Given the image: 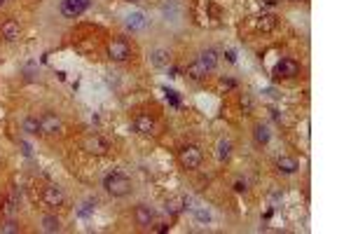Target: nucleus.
I'll use <instances>...</instances> for the list:
<instances>
[{
	"label": "nucleus",
	"mask_w": 351,
	"mask_h": 234,
	"mask_svg": "<svg viewBox=\"0 0 351 234\" xmlns=\"http://www.w3.org/2000/svg\"><path fill=\"white\" fill-rule=\"evenodd\" d=\"M103 187L113 197H124V194L131 192V181H129L127 176H122V173H110L103 181Z\"/></svg>",
	"instance_id": "nucleus-1"
},
{
	"label": "nucleus",
	"mask_w": 351,
	"mask_h": 234,
	"mask_svg": "<svg viewBox=\"0 0 351 234\" xmlns=\"http://www.w3.org/2000/svg\"><path fill=\"white\" fill-rule=\"evenodd\" d=\"M178 160H181V164L185 166V169L194 171V169H199L204 155H202V150L197 148V145H185V148L178 152Z\"/></svg>",
	"instance_id": "nucleus-2"
},
{
	"label": "nucleus",
	"mask_w": 351,
	"mask_h": 234,
	"mask_svg": "<svg viewBox=\"0 0 351 234\" xmlns=\"http://www.w3.org/2000/svg\"><path fill=\"white\" fill-rule=\"evenodd\" d=\"M89 5H92V0H61V14L68 17V19H75V17H80L82 12L89 10Z\"/></svg>",
	"instance_id": "nucleus-3"
},
{
	"label": "nucleus",
	"mask_w": 351,
	"mask_h": 234,
	"mask_svg": "<svg viewBox=\"0 0 351 234\" xmlns=\"http://www.w3.org/2000/svg\"><path fill=\"white\" fill-rule=\"evenodd\" d=\"M108 56L113 61H127L129 56H131V47H129L127 40L117 38V40H113V43L108 45Z\"/></svg>",
	"instance_id": "nucleus-4"
},
{
	"label": "nucleus",
	"mask_w": 351,
	"mask_h": 234,
	"mask_svg": "<svg viewBox=\"0 0 351 234\" xmlns=\"http://www.w3.org/2000/svg\"><path fill=\"white\" fill-rule=\"evenodd\" d=\"M85 150L89 155H106L108 150H110V143L103 136L94 134V136H87L85 139Z\"/></svg>",
	"instance_id": "nucleus-5"
},
{
	"label": "nucleus",
	"mask_w": 351,
	"mask_h": 234,
	"mask_svg": "<svg viewBox=\"0 0 351 234\" xmlns=\"http://www.w3.org/2000/svg\"><path fill=\"white\" fill-rule=\"evenodd\" d=\"M61 129H64V124H61V119L56 115L40 117V134H43V136H54V134H59Z\"/></svg>",
	"instance_id": "nucleus-6"
},
{
	"label": "nucleus",
	"mask_w": 351,
	"mask_h": 234,
	"mask_svg": "<svg viewBox=\"0 0 351 234\" xmlns=\"http://www.w3.org/2000/svg\"><path fill=\"white\" fill-rule=\"evenodd\" d=\"M64 190L59 187V185H47L43 192V202L47 204V206H52V209H56V206H61L64 204Z\"/></svg>",
	"instance_id": "nucleus-7"
},
{
	"label": "nucleus",
	"mask_w": 351,
	"mask_h": 234,
	"mask_svg": "<svg viewBox=\"0 0 351 234\" xmlns=\"http://www.w3.org/2000/svg\"><path fill=\"white\" fill-rule=\"evenodd\" d=\"M218 61H220V56H218V52L215 49H202L199 52V56H197V64L202 66L206 73H211V70H215V66H218Z\"/></svg>",
	"instance_id": "nucleus-8"
},
{
	"label": "nucleus",
	"mask_w": 351,
	"mask_h": 234,
	"mask_svg": "<svg viewBox=\"0 0 351 234\" xmlns=\"http://www.w3.org/2000/svg\"><path fill=\"white\" fill-rule=\"evenodd\" d=\"M274 73H277L279 77H295V75L300 73V64L293 61V59H281L277 64V68H274Z\"/></svg>",
	"instance_id": "nucleus-9"
},
{
	"label": "nucleus",
	"mask_w": 351,
	"mask_h": 234,
	"mask_svg": "<svg viewBox=\"0 0 351 234\" xmlns=\"http://www.w3.org/2000/svg\"><path fill=\"white\" fill-rule=\"evenodd\" d=\"M134 218H136V225H140V227H150L152 220H155V211L150 209L148 204H139L136 211H134Z\"/></svg>",
	"instance_id": "nucleus-10"
},
{
	"label": "nucleus",
	"mask_w": 351,
	"mask_h": 234,
	"mask_svg": "<svg viewBox=\"0 0 351 234\" xmlns=\"http://www.w3.org/2000/svg\"><path fill=\"white\" fill-rule=\"evenodd\" d=\"M134 127H136V131L143 134V136H152L155 129H157V124H155V119H152L150 115H139L136 117V122H134Z\"/></svg>",
	"instance_id": "nucleus-11"
},
{
	"label": "nucleus",
	"mask_w": 351,
	"mask_h": 234,
	"mask_svg": "<svg viewBox=\"0 0 351 234\" xmlns=\"http://www.w3.org/2000/svg\"><path fill=\"white\" fill-rule=\"evenodd\" d=\"M2 38L7 40V43H14V40H19V35H22V26L19 22H14V19H7V22L2 23Z\"/></svg>",
	"instance_id": "nucleus-12"
},
{
	"label": "nucleus",
	"mask_w": 351,
	"mask_h": 234,
	"mask_svg": "<svg viewBox=\"0 0 351 234\" xmlns=\"http://www.w3.org/2000/svg\"><path fill=\"white\" fill-rule=\"evenodd\" d=\"M124 26H127L129 31H143V28L148 26V19H145L143 12H131L127 19H124Z\"/></svg>",
	"instance_id": "nucleus-13"
},
{
	"label": "nucleus",
	"mask_w": 351,
	"mask_h": 234,
	"mask_svg": "<svg viewBox=\"0 0 351 234\" xmlns=\"http://www.w3.org/2000/svg\"><path fill=\"white\" fill-rule=\"evenodd\" d=\"M150 61H152V66H155V68H169V66H171L169 49H152V54H150Z\"/></svg>",
	"instance_id": "nucleus-14"
},
{
	"label": "nucleus",
	"mask_w": 351,
	"mask_h": 234,
	"mask_svg": "<svg viewBox=\"0 0 351 234\" xmlns=\"http://www.w3.org/2000/svg\"><path fill=\"white\" fill-rule=\"evenodd\" d=\"M277 23H279V19L274 17V14H262V17L256 22V28L257 31H262V33H269V31L277 28Z\"/></svg>",
	"instance_id": "nucleus-15"
},
{
	"label": "nucleus",
	"mask_w": 351,
	"mask_h": 234,
	"mask_svg": "<svg viewBox=\"0 0 351 234\" xmlns=\"http://www.w3.org/2000/svg\"><path fill=\"white\" fill-rule=\"evenodd\" d=\"M277 166H279V171H283V173H295V171L300 169L298 160H293V157H288V155H283V157H279Z\"/></svg>",
	"instance_id": "nucleus-16"
},
{
	"label": "nucleus",
	"mask_w": 351,
	"mask_h": 234,
	"mask_svg": "<svg viewBox=\"0 0 351 234\" xmlns=\"http://www.w3.org/2000/svg\"><path fill=\"white\" fill-rule=\"evenodd\" d=\"M43 232H47V234L61 232V220H59L56 215H45L43 218Z\"/></svg>",
	"instance_id": "nucleus-17"
},
{
	"label": "nucleus",
	"mask_w": 351,
	"mask_h": 234,
	"mask_svg": "<svg viewBox=\"0 0 351 234\" xmlns=\"http://www.w3.org/2000/svg\"><path fill=\"white\" fill-rule=\"evenodd\" d=\"M185 204H187V199H183V197H173V199H169V204H166V211H169L171 215H176V213H181L183 209H185Z\"/></svg>",
	"instance_id": "nucleus-18"
},
{
	"label": "nucleus",
	"mask_w": 351,
	"mask_h": 234,
	"mask_svg": "<svg viewBox=\"0 0 351 234\" xmlns=\"http://www.w3.org/2000/svg\"><path fill=\"white\" fill-rule=\"evenodd\" d=\"M22 127L26 134H40V119L38 117H26Z\"/></svg>",
	"instance_id": "nucleus-19"
},
{
	"label": "nucleus",
	"mask_w": 351,
	"mask_h": 234,
	"mask_svg": "<svg viewBox=\"0 0 351 234\" xmlns=\"http://www.w3.org/2000/svg\"><path fill=\"white\" fill-rule=\"evenodd\" d=\"M230 155H232V143L223 139L220 143H218V160H220V162L230 160Z\"/></svg>",
	"instance_id": "nucleus-20"
},
{
	"label": "nucleus",
	"mask_w": 351,
	"mask_h": 234,
	"mask_svg": "<svg viewBox=\"0 0 351 234\" xmlns=\"http://www.w3.org/2000/svg\"><path fill=\"white\" fill-rule=\"evenodd\" d=\"M253 136H256L257 143H262V145H265L267 140H269V129H267L265 124H257V127L253 129Z\"/></svg>",
	"instance_id": "nucleus-21"
},
{
	"label": "nucleus",
	"mask_w": 351,
	"mask_h": 234,
	"mask_svg": "<svg viewBox=\"0 0 351 234\" xmlns=\"http://www.w3.org/2000/svg\"><path fill=\"white\" fill-rule=\"evenodd\" d=\"M187 75H190L192 80H202L204 75H206V70H204V68H202L199 64H197V61H194V64L187 66Z\"/></svg>",
	"instance_id": "nucleus-22"
},
{
	"label": "nucleus",
	"mask_w": 351,
	"mask_h": 234,
	"mask_svg": "<svg viewBox=\"0 0 351 234\" xmlns=\"http://www.w3.org/2000/svg\"><path fill=\"white\" fill-rule=\"evenodd\" d=\"M0 232H5V234H17V232H19V225L14 223V220H7V223L0 225Z\"/></svg>",
	"instance_id": "nucleus-23"
},
{
	"label": "nucleus",
	"mask_w": 351,
	"mask_h": 234,
	"mask_svg": "<svg viewBox=\"0 0 351 234\" xmlns=\"http://www.w3.org/2000/svg\"><path fill=\"white\" fill-rule=\"evenodd\" d=\"M197 220H199V223H209V220H211V213L206 211V209H197Z\"/></svg>",
	"instance_id": "nucleus-24"
},
{
	"label": "nucleus",
	"mask_w": 351,
	"mask_h": 234,
	"mask_svg": "<svg viewBox=\"0 0 351 234\" xmlns=\"http://www.w3.org/2000/svg\"><path fill=\"white\" fill-rule=\"evenodd\" d=\"M251 106H253V101H251V96H241V108H244L246 113L251 110Z\"/></svg>",
	"instance_id": "nucleus-25"
},
{
	"label": "nucleus",
	"mask_w": 351,
	"mask_h": 234,
	"mask_svg": "<svg viewBox=\"0 0 351 234\" xmlns=\"http://www.w3.org/2000/svg\"><path fill=\"white\" fill-rule=\"evenodd\" d=\"M92 211H94V204L87 202V204H85V209H80V215H89Z\"/></svg>",
	"instance_id": "nucleus-26"
},
{
	"label": "nucleus",
	"mask_w": 351,
	"mask_h": 234,
	"mask_svg": "<svg viewBox=\"0 0 351 234\" xmlns=\"http://www.w3.org/2000/svg\"><path fill=\"white\" fill-rule=\"evenodd\" d=\"M234 190H236V192H246V183L236 181V183H234Z\"/></svg>",
	"instance_id": "nucleus-27"
},
{
	"label": "nucleus",
	"mask_w": 351,
	"mask_h": 234,
	"mask_svg": "<svg viewBox=\"0 0 351 234\" xmlns=\"http://www.w3.org/2000/svg\"><path fill=\"white\" fill-rule=\"evenodd\" d=\"M22 150H23V155H26V157H31V148H28V143H22Z\"/></svg>",
	"instance_id": "nucleus-28"
},
{
	"label": "nucleus",
	"mask_w": 351,
	"mask_h": 234,
	"mask_svg": "<svg viewBox=\"0 0 351 234\" xmlns=\"http://www.w3.org/2000/svg\"><path fill=\"white\" fill-rule=\"evenodd\" d=\"M267 5H277V0H265Z\"/></svg>",
	"instance_id": "nucleus-29"
},
{
	"label": "nucleus",
	"mask_w": 351,
	"mask_h": 234,
	"mask_svg": "<svg viewBox=\"0 0 351 234\" xmlns=\"http://www.w3.org/2000/svg\"><path fill=\"white\" fill-rule=\"evenodd\" d=\"M0 5H2V0H0Z\"/></svg>",
	"instance_id": "nucleus-30"
}]
</instances>
